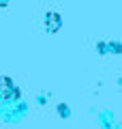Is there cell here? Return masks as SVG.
<instances>
[{"mask_svg":"<svg viewBox=\"0 0 122 129\" xmlns=\"http://www.w3.org/2000/svg\"><path fill=\"white\" fill-rule=\"evenodd\" d=\"M0 99L5 101H15L19 99V88L15 86V82L7 75H0Z\"/></svg>","mask_w":122,"mask_h":129,"instance_id":"cell-1","label":"cell"},{"mask_svg":"<svg viewBox=\"0 0 122 129\" xmlns=\"http://www.w3.org/2000/svg\"><path fill=\"white\" fill-rule=\"evenodd\" d=\"M60 26H62V19H60L58 13H47L45 15V28H47V32H58Z\"/></svg>","mask_w":122,"mask_h":129,"instance_id":"cell-2","label":"cell"}]
</instances>
